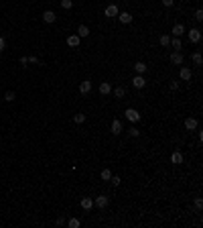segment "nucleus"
<instances>
[{
    "label": "nucleus",
    "mask_w": 203,
    "mask_h": 228,
    "mask_svg": "<svg viewBox=\"0 0 203 228\" xmlns=\"http://www.w3.org/2000/svg\"><path fill=\"white\" fill-rule=\"evenodd\" d=\"M126 118H128L130 122H138L140 120V112L134 110V108H126Z\"/></svg>",
    "instance_id": "f257e3e1"
},
{
    "label": "nucleus",
    "mask_w": 203,
    "mask_h": 228,
    "mask_svg": "<svg viewBox=\"0 0 203 228\" xmlns=\"http://www.w3.org/2000/svg\"><path fill=\"white\" fill-rule=\"evenodd\" d=\"M94 204H95V206L99 208V210H104V208H106V206H108V204H110V198H108V196H98V198L94 200Z\"/></svg>",
    "instance_id": "f03ea898"
},
{
    "label": "nucleus",
    "mask_w": 203,
    "mask_h": 228,
    "mask_svg": "<svg viewBox=\"0 0 203 228\" xmlns=\"http://www.w3.org/2000/svg\"><path fill=\"white\" fill-rule=\"evenodd\" d=\"M187 35H189L191 43H199V41H201V31H199V29H191Z\"/></svg>",
    "instance_id": "7ed1b4c3"
},
{
    "label": "nucleus",
    "mask_w": 203,
    "mask_h": 228,
    "mask_svg": "<svg viewBox=\"0 0 203 228\" xmlns=\"http://www.w3.org/2000/svg\"><path fill=\"white\" fill-rule=\"evenodd\" d=\"M79 43H81V37L79 35H69L67 37V45L69 47H79Z\"/></svg>",
    "instance_id": "20e7f679"
},
{
    "label": "nucleus",
    "mask_w": 203,
    "mask_h": 228,
    "mask_svg": "<svg viewBox=\"0 0 203 228\" xmlns=\"http://www.w3.org/2000/svg\"><path fill=\"white\" fill-rule=\"evenodd\" d=\"M132 86L138 88V90H140V88H144V86H146V80H144V75H140V73H138V75L132 80Z\"/></svg>",
    "instance_id": "39448f33"
},
{
    "label": "nucleus",
    "mask_w": 203,
    "mask_h": 228,
    "mask_svg": "<svg viewBox=\"0 0 203 228\" xmlns=\"http://www.w3.org/2000/svg\"><path fill=\"white\" fill-rule=\"evenodd\" d=\"M79 92H81V94H90L91 92V82L90 80H83V82L79 84Z\"/></svg>",
    "instance_id": "423d86ee"
},
{
    "label": "nucleus",
    "mask_w": 203,
    "mask_h": 228,
    "mask_svg": "<svg viewBox=\"0 0 203 228\" xmlns=\"http://www.w3.org/2000/svg\"><path fill=\"white\" fill-rule=\"evenodd\" d=\"M104 14L106 17H118V6L116 4H110V6H106V10H104Z\"/></svg>",
    "instance_id": "0eeeda50"
},
{
    "label": "nucleus",
    "mask_w": 203,
    "mask_h": 228,
    "mask_svg": "<svg viewBox=\"0 0 203 228\" xmlns=\"http://www.w3.org/2000/svg\"><path fill=\"white\" fill-rule=\"evenodd\" d=\"M118 21H120L122 25H128V22H132V14L130 12H120L118 14Z\"/></svg>",
    "instance_id": "6e6552de"
},
{
    "label": "nucleus",
    "mask_w": 203,
    "mask_h": 228,
    "mask_svg": "<svg viewBox=\"0 0 203 228\" xmlns=\"http://www.w3.org/2000/svg\"><path fill=\"white\" fill-rule=\"evenodd\" d=\"M55 12H53V10H45V12H43V21L45 22H55Z\"/></svg>",
    "instance_id": "1a4fd4ad"
},
{
    "label": "nucleus",
    "mask_w": 203,
    "mask_h": 228,
    "mask_svg": "<svg viewBox=\"0 0 203 228\" xmlns=\"http://www.w3.org/2000/svg\"><path fill=\"white\" fill-rule=\"evenodd\" d=\"M110 130H112V134H120L122 133V122L120 120H114L112 126H110Z\"/></svg>",
    "instance_id": "9d476101"
},
{
    "label": "nucleus",
    "mask_w": 203,
    "mask_h": 228,
    "mask_svg": "<svg viewBox=\"0 0 203 228\" xmlns=\"http://www.w3.org/2000/svg\"><path fill=\"white\" fill-rule=\"evenodd\" d=\"M110 92H112V86H110L108 82H104V84H99V94H102V96H108Z\"/></svg>",
    "instance_id": "9b49d317"
},
{
    "label": "nucleus",
    "mask_w": 203,
    "mask_h": 228,
    "mask_svg": "<svg viewBox=\"0 0 203 228\" xmlns=\"http://www.w3.org/2000/svg\"><path fill=\"white\" fill-rule=\"evenodd\" d=\"M171 163H175V165H181L183 163V155L179 153V151H175L173 155H171Z\"/></svg>",
    "instance_id": "f8f14e48"
},
{
    "label": "nucleus",
    "mask_w": 203,
    "mask_h": 228,
    "mask_svg": "<svg viewBox=\"0 0 203 228\" xmlns=\"http://www.w3.org/2000/svg\"><path fill=\"white\" fill-rule=\"evenodd\" d=\"M179 75H181V80H185V82H189V80H191V69H189V67H181V71H179Z\"/></svg>",
    "instance_id": "ddd939ff"
},
{
    "label": "nucleus",
    "mask_w": 203,
    "mask_h": 228,
    "mask_svg": "<svg viewBox=\"0 0 203 228\" xmlns=\"http://www.w3.org/2000/svg\"><path fill=\"white\" fill-rule=\"evenodd\" d=\"M185 129L187 130H195L197 129V120H195V118H187L185 120Z\"/></svg>",
    "instance_id": "4468645a"
},
{
    "label": "nucleus",
    "mask_w": 203,
    "mask_h": 228,
    "mask_svg": "<svg viewBox=\"0 0 203 228\" xmlns=\"http://www.w3.org/2000/svg\"><path fill=\"white\" fill-rule=\"evenodd\" d=\"M81 208L83 210H91V208H94V200L91 198H83L81 200Z\"/></svg>",
    "instance_id": "2eb2a0df"
},
{
    "label": "nucleus",
    "mask_w": 203,
    "mask_h": 228,
    "mask_svg": "<svg viewBox=\"0 0 203 228\" xmlns=\"http://www.w3.org/2000/svg\"><path fill=\"white\" fill-rule=\"evenodd\" d=\"M171 61H173L175 65H181V63H183V55H181L179 51H175L173 55H171Z\"/></svg>",
    "instance_id": "dca6fc26"
},
{
    "label": "nucleus",
    "mask_w": 203,
    "mask_h": 228,
    "mask_svg": "<svg viewBox=\"0 0 203 228\" xmlns=\"http://www.w3.org/2000/svg\"><path fill=\"white\" fill-rule=\"evenodd\" d=\"M183 33H185V27H183V25H179V22H177V25L173 27V35H175V37H181Z\"/></svg>",
    "instance_id": "f3484780"
},
{
    "label": "nucleus",
    "mask_w": 203,
    "mask_h": 228,
    "mask_svg": "<svg viewBox=\"0 0 203 228\" xmlns=\"http://www.w3.org/2000/svg\"><path fill=\"white\" fill-rule=\"evenodd\" d=\"M77 35L83 39V37H87V35H90V29H87L85 25H79V27H77Z\"/></svg>",
    "instance_id": "a211bd4d"
},
{
    "label": "nucleus",
    "mask_w": 203,
    "mask_h": 228,
    "mask_svg": "<svg viewBox=\"0 0 203 228\" xmlns=\"http://www.w3.org/2000/svg\"><path fill=\"white\" fill-rule=\"evenodd\" d=\"M134 69H136V73H140V75H142V73L146 71V65H144L142 61H138V63H134Z\"/></svg>",
    "instance_id": "6ab92c4d"
},
{
    "label": "nucleus",
    "mask_w": 203,
    "mask_h": 228,
    "mask_svg": "<svg viewBox=\"0 0 203 228\" xmlns=\"http://www.w3.org/2000/svg\"><path fill=\"white\" fill-rule=\"evenodd\" d=\"M191 61H193L195 65H201V63H203V57H201V53H193V55H191Z\"/></svg>",
    "instance_id": "aec40b11"
},
{
    "label": "nucleus",
    "mask_w": 203,
    "mask_h": 228,
    "mask_svg": "<svg viewBox=\"0 0 203 228\" xmlns=\"http://www.w3.org/2000/svg\"><path fill=\"white\" fill-rule=\"evenodd\" d=\"M67 226H69V228H79V226H81V222H79L77 218H71L69 222H67Z\"/></svg>",
    "instance_id": "412c9836"
},
{
    "label": "nucleus",
    "mask_w": 203,
    "mask_h": 228,
    "mask_svg": "<svg viewBox=\"0 0 203 228\" xmlns=\"http://www.w3.org/2000/svg\"><path fill=\"white\" fill-rule=\"evenodd\" d=\"M110 177H112V171H110V169H102V179L110 181Z\"/></svg>",
    "instance_id": "4be33fe9"
},
{
    "label": "nucleus",
    "mask_w": 203,
    "mask_h": 228,
    "mask_svg": "<svg viewBox=\"0 0 203 228\" xmlns=\"http://www.w3.org/2000/svg\"><path fill=\"white\" fill-rule=\"evenodd\" d=\"M73 120H75V124H81V122H85V114H75Z\"/></svg>",
    "instance_id": "5701e85b"
},
{
    "label": "nucleus",
    "mask_w": 203,
    "mask_h": 228,
    "mask_svg": "<svg viewBox=\"0 0 203 228\" xmlns=\"http://www.w3.org/2000/svg\"><path fill=\"white\" fill-rule=\"evenodd\" d=\"M171 43H173L175 51H179V49H181V39H179V37H173V41H171Z\"/></svg>",
    "instance_id": "b1692460"
},
{
    "label": "nucleus",
    "mask_w": 203,
    "mask_h": 228,
    "mask_svg": "<svg viewBox=\"0 0 203 228\" xmlns=\"http://www.w3.org/2000/svg\"><path fill=\"white\" fill-rule=\"evenodd\" d=\"M168 43H171V37H168V35H163V37H160V45H163V47H167Z\"/></svg>",
    "instance_id": "393cba45"
},
{
    "label": "nucleus",
    "mask_w": 203,
    "mask_h": 228,
    "mask_svg": "<svg viewBox=\"0 0 203 228\" xmlns=\"http://www.w3.org/2000/svg\"><path fill=\"white\" fill-rule=\"evenodd\" d=\"M61 6H63L65 10H69L71 6H73V2H71V0H61Z\"/></svg>",
    "instance_id": "a878e982"
},
{
    "label": "nucleus",
    "mask_w": 203,
    "mask_h": 228,
    "mask_svg": "<svg viewBox=\"0 0 203 228\" xmlns=\"http://www.w3.org/2000/svg\"><path fill=\"white\" fill-rule=\"evenodd\" d=\"M114 94H116V98H124V88H116V90H114Z\"/></svg>",
    "instance_id": "bb28decb"
},
{
    "label": "nucleus",
    "mask_w": 203,
    "mask_h": 228,
    "mask_svg": "<svg viewBox=\"0 0 203 228\" xmlns=\"http://www.w3.org/2000/svg\"><path fill=\"white\" fill-rule=\"evenodd\" d=\"M14 98H16V96H14V92H6V94H4V100H6V102H12Z\"/></svg>",
    "instance_id": "cd10ccee"
},
{
    "label": "nucleus",
    "mask_w": 203,
    "mask_h": 228,
    "mask_svg": "<svg viewBox=\"0 0 203 228\" xmlns=\"http://www.w3.org/2000/svg\"><path fill=\"white\" fill-rule=\"evenodd\" d=\"M195 21H199V22L203 21V10H201V8H197V10H195Z\"/></svg>",
    "instance_id": "c85d7f7f"
},
{
    "label": "nucleus",
    "mask_w": 203,
    "mask_h": 228,
    "mask_svg": "<svg viewBox=\"0 0 203 228\" xmlns=\"http://www.w3.org/2000/svg\"><path fill=\"white\" fill-rule=\"evenodd\" d=\"M110 179H112V183H114V185H120V181H122V179H120V177H118V175H112V177H110Z\"/></svg>",
    "instance_id": "c756f323"
},
{
    "label": "nucleus",
    "mask_w": 203,
    "mask_h": 228,
    "mask_svg": "<svg viewBox=\"0 0 203 228\" xmlns=\"http://www.w3.org/2000/svg\"><path fill=\"white\" fill-rule=\"evenodd\" d=\"M6 49V41H4V37H0V51H4Z\"/></svg>",
    "instance_id": "7c9ffc66"
},
{
    "label": "nucleus",
    "mask_w": 203,
    "mask_h": 228,
    "mask_svg": "<svg viewBox=\"0 0 203 228\" xmlns=\"http://www.w3.org/2000/svg\"><path fill=\"white\" fill-rule=\"evenodd\" d=\"M130 134H132V137H138V134H140V130H138V129H134V126H132V129H130Z\"/></svg>",
    "instance_id": "2f4dec72"
},
{
    "label": "nucleus",
    "mask_w": 203,
    "mask_h": 228,
    "mask_svg": "<svg viewBox=\"0 0 203 228\" xmlns=\"http://www.w3.org/2000/svg\"><path fill=\"white\" fill-rule=\"evenodd\" d=\"M195 208H197V210H201V208H203V202H201V200H195Z\"/></svg>",
    "instance_id": "473e14b6"
},
{
    "label": "nucleus",
    "mask_w": 203,
    "mask_h": 228,
    "mask_svg": "<svg viewBox=\"0 0 203 228\" xmlns=\"http://www.w3.org/2000/svg\"><path fill=\"white\" fill-rule=\"evenodd\" d=\"M26 61H29V63H39V59H37V57H26Z\"/></svg>",
    "instance_id": "72a5a7b5"
},
{
    "label": "nucleus",
    "mask_w": 203,
    "mask_h": 228,
    "mask_svg": "<svg viewBox=\"0 0 203 228\" xmlns=\"http://www.w3.org/2000/svg\"><path fill=\"white\" fill-rule=\"evenodd\" d=\"M171 90H179V82H171Z\"/></svg>",
    "instance_id": "f704fd0d"
},
{
    "label": "nucleus",
    "mask_w": 203,
    "mask_h": 228,
    "mask_svg": "<svg viewBox=\"0 0 203 228\" xmlns=\"http://www.w3.org/2000/svg\"><path fill=\"white\" fill-rule=\"evenodd\" d=\"M173 2H175V0H163V4H164V6H173Z\"/></svg>",
    "instance_id": "c9c22d12"
}]
</instances>
